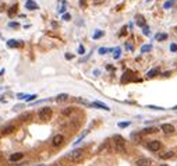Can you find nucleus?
<instances>
[{
  "instance_id": "1",
  "label": "nucleus",
  "mask_w": 177,
  "mask_h": 166,
  "mask_svg": "<svg viewBox=\"0 0 177 166\" xmlns=\"http://www.w3.org/2000/svg\"><path fill=\"white\" fill-rule=\"evenodd\" d=\"M113 147L116 152H120V154H124L126 152V141L121 135H114L113 137Z\"/></svg>"
},
{
  "instance_id": "2",
  "label": "nucleus",
  "mask_w": 177,
  "mask_h": 166,
  "mask_svg": "<svg viewBox=\"0 0 177 166\" xmlns=\"http://www.w3.org/2000/svg\"><path fill=\"white\" fill-rule=\"evenodd\" d=\"M66 158L70 159L71 162H80L81 159L84 158V151L82 150H74V151H71L70 154H67Z\"/></svg>"
},
{
  "instance_id": "3",
  "label": "nucleus",
  "mask_w": 177,
  "mask_h": 166,
  "mask_svg": "<svg viewBox=\"0 0 177 166\" xmlns=\"http://www.w3.org/2000/svg\"><path fill=\"white\" fill-rule=\"evenodd\" d=\"M52 117V109L50 108H42L41 110H39V119H42V120H49Z\"/></svg>"
},
{
  "instance_id": "4",
  "label": "nucleus",
  "mask_w": 177,
  "mask_h": 166,
  "mask_svg": "<svg viewBox=\"0 0 177 166\" xmlns=\"http://www.w3.org/2000/svg\"><path fill=\"white\" fill-rule=\"evenodd\" d=\"M161 130L165 134H166V135L174 134V127H173L172 124H169V123H165V124H162V126H161Z\"/></svg>"
},
{
  "instance_id": "5",
  "label": "nucleus",
  "mask_w": 177,
  "mask_h": 166,
  "mask_svg": "<svg viewBox=\"0 0 177 166\" xmlns=\"http://www.w3.org/2000/svg\"><path fill=\"white\" fill-rule=\"evenodd\" d=\"M63 141H64V137H63L62 134H57V135L53 137V140H52V145H53V147H59V145L63 144Z\"/></svg>"
},
{
  "instance_id": "6",
  "label": "nucleus",
  "mask_w": 177,
  "mask_h": 166,
  "mask_svg": "<svg viewBox=\"0 0 177 166\" xmlns=\"http://www.w3.org/2000/svg\"><path fill=\"white\" fill-rule=\"evenodd\" d=\"M135 165L137 166H151L152 165V161L148 159V158H140L135 161Z\"/></svg>"
},
{
  "instance_id": "7",
  "label": "nucleus",
  "mask_w": 177,
  "mask_h": 166,
  "mask_svg": "<svg viewBox=\"0 0 177 166\" xmlns=\"http://www.w3.org/2000/svg\"><path fill=\"white\" fill-rule=\"evenodd\" d=\"M159 148H161V142H159V141L153 140V141H149V142H148V150H151V151H159Z\"/></svg>"
},
{
  "instance_id": "8",
  "label": "nucleus",
  "mask_w": 177,
  "mask_h": 166,
  "mask_svg": "<svg viewBox=\"0 0 177 166\" xmlns=\"http://www.w3.org/2000/svg\"><path fill=\"white\" fill-rule=\"evenodd\" d=\"M25 9H27V10H32L33 11V10H38L39 6H38L33 0H27V1H25Z\"/></svg>"
},
{
  "instance_id": "9",
  "label": "nucleus",
  "mask_w": 177,
  "mask_h": 166,
  "mask_svg": "<svg viewBox=\"0 0 177 166\" xmlns=\"http://www.w3.org/2000/svg\"><path fill=\"white\" fill-rule=\"evenodd\" d=\"M91 106H92V108H99V109H103V110H110V108H109L108 105H105V103H102V102H99V100H96V102H92V103H91Z\"/></svg>"
},
{
  "instance_id": "10",
  "label": "nucleus",
  "mask_w": 177,
  "mask_h": 166,
  "mask_svg": "<svg viewBox=\"0 0 177 166\" xmlns=\"http://www.w3.org/2000/svg\"><path fill=\"white\" fill-rule=\"evenodd\" d=\"M22 156H24L22 152H16V154H11V155L9 156V159H10V162H17V161L22 159Z\"/></svg>"
},
{
  "instance_id": "11",
  "label": "nucleus",
  "mask_w": 177,
  "mask_h": 166,
  "mask_svg": "<svg viewBox=\"0 0 177 166\" xmlns=\"http://www.w3.org/2000/svg\"><path fill=\"white\" fill-rule=\"evenodd\" d=\"M158 74H159V68L155 67V68H152V70H149V71L146 73V78H153V77H156Z\"/></svg>"
},
{
  "instance_id": "12",
  "label": "nucleus",
  "mask_w": 177,
  "mask_h": 166,
  "mask_svg": "<svg viewBox=\"0 0 177 166\" xmlns=\"http://www.w3.org/2000/svg\"><path fill=\"white\" fill-rule=\"evenodd\" d=\"M21 45H22V42L16 41V39H10V41L7 42V48H18V46H21Z\"/></svg>"
},
{
  "instance_id": "13",
  "label": "nucleus",
  "mask_w": 177,
  "mask_h": 166,
  "mask_svg": "<svg viewBox=\"0 0 177 166\" xmlns=\"http://www.w3.org/2000/svg\"><path fill=\"white\" fill-rule=\"evenodd\" d=\"M16 131V126H13V124H9V126H6L4 129H3V134H11Z\"/></svg>"
},
{
  "instance_id": "14",
  "label": "nucleus",
  "mask_w": 177,
  "mask_h": 166,
  "mask_svg": "<svg viewBox=\"0 0 177 166\" xmlns=\"http://www.w3.org/2000/svg\"><path fill=\"white\" fill-rule=\"evenodd\" d=\"M135 22H137L138 27H145V18L141 16V14H137V16H135Z\"/></svg>"
},
{
  "instance_id": "15",
  "label": "nucleus",
  "mask_w": 177,
  "mask_h": 166,
  "mask_svg": "<svg viewBox=\"0 0 177 166\" xmlns=\"http://www.w3.org/2000/svg\"><path fill=\"white\" fill-rule=\"evenodd\" d=\"M68 99V95L67 94H59L57 96H56V102H59V103H62V102H64V100Z\"/></svg>"
},
{
  "instance_id": "16",
  "label": "nucleus",
  "mask_w": 177,
  "mask_h": 166,
  "mask_svg": "<svg viewBox=\"0 0 177 166\" xmlns=\"http://www.w3.org/2000/svg\"><path fill=\"white\" fill-rule=\"evenodd\" d=\"M176 3H177V0H167V1L163 4V7H165L166 10H169V9H172V7H173Z\"/></svg>"
},
{
  "instance_id": "17",
  "label": "nucleus",
  "mask_w": 177,
  "mask_h": 166,
  "mask_svg": "<svg viewBox=\"0 0 177 166\" xmlns=\"http://www.w3.org/2000/svg\"><path fill=\"white\" fill-rule=\"evenodd\" d=\"M174 154H173V151H167V152H165V154H161L159 156H161V159H169V158H172Z\"/></svg>"
},
{
  "instance_id": "18",
  "label": "nucleus",
  "mask_w": 177,
  "mask_h": 166,
  "mask_svg": "<svg viewBox=\"0 0 177 166\" xmlns=\"http://www.w3.org/2000/svg\"><path fill=\"white\" fill-rule=\"evenodd\" d=\"M158 131V129H155V127H146L142 130V134H152V133H156Z\"/></svg>"
},
{
  "instance_id": "19",
  "label": "nucleus",
  "mask_w": 177,
  "mask_h": 166,
  "mask_svg": "<svg viewBox=\"0 0 177 166\" xmlns=\"http://www.w3.org/2000/svg\"><path fill=\"white\" fill-rule=\"evenodd\" d=\"M155 39H156V41H166V39H167V33H156V35H155Z\"/></svg>"
},
{
  "instance_id": "20",
  "label": "nucleus",
  "mask_w": 177,
  "mask_h": 166,
  "mask_svg": "<svg viewBox=\"0 0 177 166\" xmlns=\"http://www.w3.org/2000/svg\"><path fill=\"white\" fill-rule=\"evenodd\" d=\"M152 50V45H144L142 48H141V52L142 53H148V52H151Z\"/></svg>"
},
{
  "instance_id": "21",
  "label": "nucleus",
  "mask_w": 177,
  "mask_h": 166,
  "mask_svg": "<svg viewBox=\"0 0 177 166\" xmlns=\"http://www.w3.org/2000/svg\"><path fill=\"white\" fill-rule=\"evenodd\" d=\"M131 74H132L131 71H127V73H126V74L123 75V78H121V81H123V83H124V81H130V80H131V77H130Z\"/></svg>"
},
{
  "instance_id": "22",
  "label": "nucleus",
  "mask_w": 177,
  "mask_h": 166,
  "mask_svg": "<svg viewBox=\"0 0 177 166\" xmlns=\"http://www.w3.org/2000/svg\"><path fill=\"white\" fill-rule=\"evenodd\" d=\"M131 140H134V141H141V134L132 133L131 134Z\"/></svg>"
},
{
  "instance_id": "23",
  "label": "nucleus",
  "mask_w": 177,
  "mask_h": 166,
  "mask_svg": "<svg viewBox=\"0 0 177 166\" xmlns=\"http://www.w3.org/2000/svg\"><path fill=\"white\" fill-rule=\"evenodd\" d=\"M17 9H18V6H13V7H11V9L9 10V16H10V17L14 16V14L17 13Z\"/></svg>"
},
{
  "instance_id": "24",
  "label": "nucleus",
  "mask_w": 177,
  "mask_h": 166,
  "mask_svg": "<svg viewBox=\"0 0 177 166\" xmlns=\"http://www.w3.org/2000/svg\"><path fill=\"white\" fill-rule=\"evenodd\" d=\"M36 96H38L36 94H32V95H27V96H25V100H28V102H31V100H35V99H36Z\"/></svg>"
},
{
  "instance_id": "25",
  "label": "nucleus",
  "mask_w": 177,
  "mask_h": 166,
  "mask_svg": "<svg viewBox=\"0 0 177 166\" xmlns=\"http://www.w3.org/2000/svg\"><path fill=\"white\" fill-rule=\"evenodd\" d=\"M146 108H149V109H155V110H165V108H162V106H153V105H148Z\"/></svg>"
},
{
  "instance_id": "26",
  "label": "nucleus",
  "mask_w": 177,
  "mask_h": 166,
  "mask_svg": "<svg viewBox=\"0 0 177 166\" xmlns=\"http://www.w3.org/2000/svg\"><path fill=\"white\" fill-rule=\"evenodd\" d=\"M130 126V121H120L119 123V127L120 129H124V127H128Z\"/></svg>"
},
{
  "instance_id": "27",
  "label": "nucleus",
  "mask_w": 177,
  "mask_h": 166,
  "mask_svg": "<svg viewBox=\"0 0 177 166\" xmlns=\"http://www.w3.org/2000/svg\"><path fill=\"white\" fill-rule=\"evenodd\" d=\"M142 33H144V35H149V33H151V30H149V27H148V25L142 27Z\"/></svg>"
},
{
  "instance_id": "28",
  "label": "nucleus",
  "mask_w": 177,
  "mask_h": 166,
  "mask_svg": "<svg viewBox=\"0 0 177 166\" xmlns=\"http://www.w3.org/2000/svg\"><path fill=\"white\" fill-rule=\"evenodd\" d=\"M103 36V31H96L94 33V39H98V38H102Z\"/></svg>"
},
{
  "instance_id": "29",
  "label": "nucleus",
  "mask_w": 177,
  "mask_h": 166,
  "mask_svg": "<svg viewBox=\"0 0 177 166\" xmlns=\"http://www.w3.org/2000/svg\"><path fill=\"white\" fill-rule=\"evenodd\" d=\"M114 52H116V53H114V59H119V57H120V53H121V49H120V48H116Z\"/></svg>"
},
{
  "instance_id": "30",
  "label": "nucleus",
  "mask_w": 177,
  "mask_h": 166,
  "mask_svg": "<svg viewBox=\"0 0 177 166\" xmlns=\"http://www.w3.org/2000/svg\"><path fill=\"white\" fill-rule=\"evenodd\" d=\"M73 110H74L73 108H68V109H66V110H63V115H64V116H68L70 113H73Z\"/></svg>"
},
{
  "instance_id": "31",
  "label": "nucleus",
  "mask_w": 177,
  "mask_h": 166,
  "mask_svg": "<svg viewBox=\"0 0 177 166\" xmlns=\"http://www.w3.org/2000/svg\"><path fill=\"white\" fill-rule=\"evenodd\" d=\"M108 52H110V49H106V48H100V49H99V53H100V54H106Z\"/></svg>"
},
{
  "instance_id": "32",
  "label": "nucleus",
  "mask_w": 177,
  "mask_h": 166,
  "mask_svg": "<svg viewBox=\"0 0 177 166\" xmlns=\"http://www.w3.org/2000/svg\"><path fill=\"white\" fill-rule=\"evenodd\" d=\"M28 117H31V113H24V115L20 116V119H21V120H27Z\"/></svg>"
},
{
  "instance_id": "33",
  "label": "nucleus",
  "mask_w": 177,
  "mask_h": 166,
  "mask_svg": "<svg viewBox=\"0 0 177 166\" xmlns=\"http://www.w3.org/2000/svg\"><path fill=\"white\" fill-rule=\"evenodd\" d=\"M9 27H10V28H18L20 24H18V22H9Z\"/></svg>"
},
{
  "instance_id": "34",
  "label": "nucleus",
  "mask_w": 177,
  "mask_h": 166,
  "mask_svg": "<svg viewBox=\"0 0 177 166\" xmlns=\"http://www.w3.org/2000/svg\"><path fill=\"white\" fill-rule=\"evenodd\" d=\"M63 20H64V21H70V20H71V16L66 13V14H63Z\"/></svg>"
},
{
  "instance_id": "35",
  "label": "nucleus",
  "mask_w": 177,
  "mask_h": 166,
  "mask_svg": "<svg viewBox=\"0 0 177 166\" xmlns=\"http://www.w3.org/2000/svg\"><path fill=\"white\" fill-rule=\"evenodd\" d=\"M78 53H80V54H84V53H85V49H84V46H82V45L78 46Z\"/></svg>"
},
{
  "instance_id": "36",
  "label": "nucleus",
  "mask_w": 177,
  "mask_h": 166,
  "mask_svg": "<svg viewBox=\"0 0 177 166\" xmlns=\"http://www.w3.org/2000/svg\"><path fill=\"white\" fill-rule=\"evenodd\" d=\"M170 50H172V52H177V45L176 43H172V45H170Z\"/></svg>"
},
{
  "instance_id": "37",
  "label": "nucleus",
  "mask_w": 177,
  "mask_h": 166,
  "mask_svg": "<svg viewBox=\"0 0 177 166\" xmlns=\"http://www.w3.org/2000/svg\"><path fill=\"white\" fill-rule=\"evenodd\" d=\"M25 96H27L25 94H18V95H17V98H18V99H25Z\"/></svg>"
},
{
  "instance_id": "38",
  "label": "nucleus",
  "mask_w": 177,
  "mask_h": 166,
  "mask_svg": "<svg viewBox=\"0 0 177 166\" xmlns=\"http://www.w3.org/2000/svg\"><path fill=\"white\" fill-rule=\"evenodd\" d=\"M124 33H126V28H123V31H121V32H120V36H123V35H124Z\"/></svg>"
},
{
  "instance_id": "39",
  "label": "nucleus",
  "mask_w": 177,
  "mask_h": 166,
  "mask_svg": "<svg viewBox=\"0 0 177 166\" xmlns=\"http://www.w3.org/2000/svg\"><path fill=\"white\" fill-rule=\"evenodd\" d=\"M163 75H165V77H169V75H170V71H166V73H165Z\"/></svg>"
},
{
  "instance_id": "40",
  "label": "nucleus",
  "mask_w": 177,
  "mask_h": 166,
  "mask_svg": "<svg viewBox=\"0 0 177 166\" xmlns=\"http://www.w3.org/2000/svg\"><path fill=\"white\" fill-rule=\"evenodd\" d=\"M173 109H174V110H176V109H177V106H174V108H173Z\"/></svg>"
},
{
  "instance_id": "41",
  "label": "nucleus",
  "mask_w": 177,
  "mask_h": 166,
  "mask_svg": "<svg viewBox=\"0 0 177 166\" xmlns=\"http://www.w3.org/2000/svg\"><path fill=\"white\" fill-rule=\"evenodd\" d=\"M162 166H167V165H162Z\"/></svg>"
}]
</instances>
